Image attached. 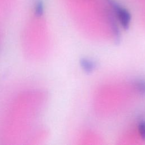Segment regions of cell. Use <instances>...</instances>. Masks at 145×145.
Segmentation results:
<instances>
[{"label": "cell", "mask_w": 145, "mask_h": 145, "mask_svg": "<svg viewBox=\"0 0 145 145\" xmlns=\"http://www.w3.org/2000/svg\"><path fill=\"white\" fill-rule=\"evenodd\" d=\"M116 11L117 12V15L118 20L122 26L125 28H127L130 21V17L129 14L125 10H123V8H121L119 7L116 8Z\"/></svg>", "instance_id": "1"}, {"label": "cell", "mask_w": 145, "mask_h": 145, "mask_svg": "<svg viewBox=\"0 0 145 145\" xmlns=\"http://www.w3.org/2000/svg\"><path fill=\"white\" fill-rule=\"evenodd\" d=\"M82 68L87 72H92L95 68V64L91 61L88 59H82L80 61Z\"/></svg>", "instance_id": "2"}, {"label": "cell", "mask_w": 145, "mask_h": 145, "mask_svg": "<svg viewBox=\"0 0 145 145\" xmlns=\"http://www.w3.org/2000/svg\"><path fill=\"white\" fill-rule=\"evenodd\" d=\"M135 87L140 93L145 95V81L142 80H137L135 83Z\"/></svg>", "instance_id": "3"}, {"label": "cell", "mask_w": 145, "mask_h": 145, "mask_svg": "<svg viewBox=\"0 0 145 145\" xmlns=\"http://www.w3.org/2000/svg\"><path fill=\"white\" fill-rule=\"evenodd\" d=\"M138 131L142 139H145V121H141L139 122Z\"/></svg>", "instance_id": "4"}]
</instances>
